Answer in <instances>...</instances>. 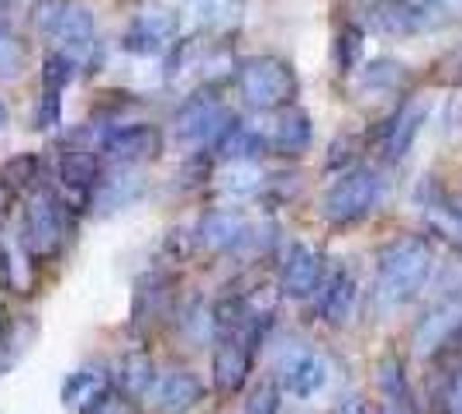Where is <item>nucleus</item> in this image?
I'll return each mask as SVG.
<instances>
[{
  "instance_id": "1",
  "label": "nucleus",
  "mask_w": 462,
  "mask_h": 414,
  "mask_svg": "<svg viewBox=\"0 0 462 414\" xmlns=\"http://www.w3.org/2000/svg\"><path fill=\"white\" fill-rule=\"evenodd\" d=\"M431 266H435V256H431V245L424 238H393L376 256V294L383 297L386 304L414 300L424 290Z\"/></svg>"
},
{
  "instance_id": "2",
  "label": "nucleus",
  "mask_w": 462,
  "mask_h": 414,
  "mask_svg": "<svg viewBox=\"0 0 462 414\" xmlns=\"http://www.w3.org/2000/svg\"><path fill=\"white\" fill-rule=\"evenodd\" d=\"M383 200V177L373 166H356L335 179L321 198V217L328 225H356L376 211Z\"/></svg>"
},
{
  "instance_id": "3",
  "label": "nucleus",
  "mask_w": 462,
  "mask_h": 414,
  "mask_svg": "<svg viewBox=\"0 0 462 414\" xmlns=\"http://www.w3.org/2000/svg\"><path fill=\"white\" fill-rule=\"evenodd\" d=\"M238 90L255 111H283L297 97V73L276 56H252L238 62Z\"/></svg>"
},
{
  "instance_id": "4",
  "label": "nucleus",
  "mask_w": 462,
  "mask_h": 414,
  "mask_svg": "<svg viewBox=\"0 0 462 414\" xmlns=\"http://www.w3.org/2000/svg\"><path fill=\"white\" fill-rule=\"evenodd\" d=\"M66 217H73L52 190H39L32 194L28 207H24V249L28 256L45 262V259H56L66 245Z\"/></svg>"
},
{
  "instance_id": "5",
  "label": "nucleus",
  "mask_w": 462,
  "mask_h": 414,
  "mask_svg": "<svg viewBox=\"0 0 462 414\" xmlns=\"http://www.w3.org/2000/svg\"><path fill=\"white\" fill-rule=\"evenodd\" d=\"M39 24L45 35H52L59 45H66L73 56L90 52L97 45L94 14L83 4H77V0H45Z\"/></svg>"
},
{
  "instance_id": "6",
  "label": "nucleus",
  "mask_w": 462,
  "mask_h": 414,
  "mask_svg": "<svg viewBox=\"0 0 462 414\" xmlns=\"http://www.w3.org/2000/svg\"><path fill=\"white\" fill-rule=\"evenodd\" d=\"M235 124H238V118L231 115L228 107H221V100L214 94H197L176 115L180 135L193 138V142H211V145H221Z\"/></svg>"
},
{
  "instance_id": "7",
  "label": "nucleus",
  "mask_w": 462,
  "mask_h": 414,
  "mask_svg": "<svg viewBox=\"0 0 462 414\" xmlns=\"http://www.w3.org/2000/svg\"><path fill=\"white\" fill-rule=\"evenodd\" d=\"M356 24L363 32L407 39V35H418V32H424L431 24V11L414 7L411 0H369Z\"/></svg>"
},
{
  "instance_id": "8",
  "label": "nucleus",
  "mask_w": 462,
  "mask_h": 414,
  "mask_svg": "<svg viewBox=\"0 0 462 414\" xmlns=\"http://www.w3.org/2000/svg\"><path fill=\"white\" fill-rule=\"evenodd\" d=\"M456 336H462V294L456 290L452 297L439 300L414 328V353L428 359L439 355Z\"/></svg>"
},
{
  "instance_id": "9",
  "label": "nucleus",
  "mask_w": 462,
  "mask_h": 414,
  "mask_svg": "<svg viewBox=\"0 0 462 414\" xmlns=\"http://www.w3.org/2000/svg\"><path fill=\"white\" fill-rule=\"evenodd\" d=\"M276 373H280V387L293 397H314L328 383L325 359L304 345H287L280 355Z\"/></svg>"
},
{
  "instance_id": "10",
  "label": "nucleus",
  "mask_w": 462,
  "mask_h": 414,
  "mask_svg": "<svg viewBox=\"0 0 462 414\" xmlns=\"http://www.w3.org/2000/svg\"><path fill=\"white\" fill-rule=\"evenodd\" d=\"M252 355H255V349L242 336L217 338V345H214V387H217V394H238L245 387Z\"/></svg>"
},
{
  "instance_id": "11",
  "label": "nucleus",
  "mask_w": 462,
  "mask_h": 414,
  "mask_svg": "<svg viewBox=\"0 0 462 414\" xmlns=\"http://www.w3.org/2000/svg\"><path fill=\"white\" fill-rule=\"evenodd\" d=\"M321 276H325L321 256L310 249L308 242H293L287 249V259H283V270H280V290H283V297L304 300V297L318 294Z\"/></svg>"
},
{
  "instance_id": "12",
  "label": "nucleus",
  "mask_w": 462,
  "mask_h": 414,
  "mask_svg": "<svg viewBox=\"0 0 462 414\" xmlns=\"http://www.w3.org/2000/svg\"><path fill=\"white\" fill-rule=\"evenodd\" d=\"M428 115H431V97H428V94H414V97H407L404 104L393 111V128H390V138H386V145H383L386 162L407 159V152L414 149V138L421 135Z\"/></svg>"
},
{
  "instance_id": "13",
  "label": "nucleus",
  "mask_w": 462,
  "mask_h": 414,
  "mask_svg": "<svg viewBox=\"0 0 462 414\" xmlns=\"http://www.w3.org/2000/svg\"><path fill=\"white\" fill-rule=\"evenodd\" d=\"M356 308V276L348 273L346 266H335L321 276L318 283V300H314V311L328 325H346Z\"/></svg>"
},
{
  "instance_id": "14",
  "label": "nucleus",
  "mask_w": 462,
  "mask_h": 414,
  "mask_svg": "<svg viewBox=\"0 0 462 414\" xmlns=\"http://www.w3.org/2000/svg\"><path fill=\"white\" fill-rule=\"evenodd\" d=\"M107 394H115V376L104 366H79L62 383V404L77 414H90Z\"/></svg>"
},
{
  "instance_id": "15",
  "label": "nucleus",
  "mask_w": 462,
  "mask_h": 414,
  "mask_svg": "<svg viewBox=\"0 0 462 414\" xmlns=\"http://www.w3.org/2000/svg\"><path fill=\"white\" fill-rule=\"evenodd\" d=\"M263 135H266L273 152H280V156H304L310 149V138H314V124H310L308 111L290 104L283 111H276L270 132H263Z\"/></svg>"
},
{
  "instance_id": "16",
  "label": "nucleus",
  "mask_w": 462,
  "mask_h": 414,
  "mask_svg": "<svg viewBox=\"0 0 462 414\" xmlns=\"http://www.w3.org/2000/svg\"><path fill=\"white\" fill-rule=\"evenodd\" d=\"M104 156L115 162H138V159H152L162 149V138L149 124H132V128H115L100 142Z\"/></svg>"
},
{
  "instance_id": "17",
  "label": "nucleus",
  "mask_w": 462,
  "mask_h": 414,
  "mask_svg": "<svg viewBox=\"0 0 462 414\" xmlns=\"http://www.w3.org/2000/svg\"><path fill=\"white\" fill-rule=\"evenodd\" d=\"M152 397L159 414H187L204 400V383L190 370H173V373L159 376Z\"/></svg>"
},
{
  "instance_id": "18",
  "label": "nucleus",
  "mask_w": 462,
  "mask_h": 414,
  "mask_svg": "<svg viewBox=\"0 0 462 414\" xmlns=\"http://www.w3.org/2000/svg\"><path fill=\"white\" fill-rule=\"evenodd\" d=\"M73 79V56L66 52H49L45 62H42V107L35 111V124L39 128H49L59 121V94L69 87Z\"/></svg>"
},
{
  "instance_id": "19",
  "label": "nucleus",
  "mask_w": 462,
  "mask_h": 414,
  "mask_svg": "<svg viewBox=\"0 0 462 414\" xmlns=\"http://www.w3.org/2000/svg\"><path fill=\"white\" fill-rule=\"evenodd\" d=\"M173 35H176V14H170V11H145V14H138L128 24L125 49L149 56V52H159L162 45H170Z\"/></svg>"
},
{
  "instance_id": "20",
  "label": "nucleus",
  "mask_w": 462,
  "mask_h": 414,
  "mask_svg": "<svg viewBox=\"0 0 462 414\" xmlns=\"http://www.w3.org/2000/svg\"><path fill=\"white\" fill-rule=\"evenodd\" d=\"M155 383H159V373H155L152 355L142 353V349H132V353L121 355L115 373L117 394H125L128 400H142V397L155 394Z\"/></svg>"
},
{
  "instance_id": "21",
  "label": "nucleus",
  "mask_w": 462,
  "mask_h": 414,
  "mask_svg": "<svg viewBox=\"0 0 462 414\" xmlns=\"http://www.w3.org/2000/svg\"><path fill=\"white\" fill-rule=\"evenodd\" d=\"M197 238L211 253H231V249H238L249 238V225H245V217L235 215V211H208V215L200 217Z\"/></svg>"
},
{
  "instance_id": "22",
  "label": "nucleus",
  "mask_w": 462,
  "mask_h": 414,
  "mask_svg": "<svg viewBox=\"0 0 462 414\" xmlns=\"http://www.w3.org/2000/svg\"><path fill=\"white\" fill-rule=\"evenodd\" d=\"M404 83H407V66L390 60V56L363 62V69L356 73V87L366 90V94H397V90H404Z\"/></svg>"
},
{
  "instance_id": "23",
  "label": "nucleus",
  "mask_w": 462,
  "mask_h": 414,
  "mask_svg": "<svg viewBox=\"0 0 462 414\" xmlns=\"http://www.w3.org/2000/svg\"><path fill=\"white\" fill-rule=\"evenodd\" d=\"M166 297H170V276L149 273V276H142V280H138L135 308H132V315H135L138 328L152 325L155 317L162 315V308H166Z\"/></svg>"
},
{
  "instance_id": "24",
  "label": "nucleus",
  "mask_w": 462,
  "mask_h": 414,
  "mask_svg": "<svg viewBox=\"0 0 462 414\" xmlns=\"http://www.w3.org/2000/svg\"><path fill=\"white\" fill-rule=\"evenodd\" d=\"M217 149H221L231 162H255L263 152H270V142H266V135H263L259 128H252V124H242V121H238Z\"/></svg>"
},
{
  "instance_id": "25",
  "label": "nucleus",
  "mask_w": 462,
  "mask_h": 414,
  "mask_svg": "<svg viewBox=\"0 0 462 414\" xmlns=\"http://www.w3.org/2000/svg\"><path fill=\"white\" fill-rule=\"evenodd\" d=\"M32 338H35V321L32 317H18V321L0 325V373L18 363Z\"/></svg>"
},
{
  "instance_id": "26",
  "label": "nucleus",
  "mask_w": 462,
  "mask_h": 414,
  "mask_svg": "<svg viewBox=\"0 0 462 414\" xmlns=\"http://www.w3.org/2000/svg\"><path fill=\"white\" fill-rule=\"evenodd\" d=\"M363 52H366V32L352 21L338 32V41H335V62H338V73H359V62H363Z\"/></svg>"
},
{
  "instance_id": "27",
  "label": "nucleus",
  "mask_w": 462,
  "mask_h": 414,
  "mask_svg": "<svg viewBox=\"0 0 462 414\" xmlns=\"http://www.w3.org/2000/svg\"><path fill=\"white\" fill-rule=\"evenodd\" d=\"M376 383H380V394L383 400H404L411 397L407 391V373H404V359L401 355H383L380 366H376Z\"/></svg>"
},
{
  "instance_id": "28",
  "label": "nucleus",
  "mask_w": 462,
  "mask_h": 414,
  "mask_svg": "<svg viewBox=\"0 0 462 414\" xmlns=\"http://www.w3.org/2000/svg\"><path fill=\"white\" fill-rule=\"evenodd\" d=\"M39 170L42 162L39 156H14L11 162H4V170H0V183L7 187V190H21V187H32L35 179H39Z\"/></svg>"
},
{
  "instance_id": "29",
  "label": "nucleus",
  "mask_w": 462,
  "mask_h": 414,
  "mask_svg": "<svg viewBox=\"0 0 462 414\" xmlns=\"http://www.w3.org/2000/svg\"><path fill=\"white\" fill-rule=\"evenodd\" d=\"M266 187V177L259 170V162H231L228 177H225V190L231 194H255Z\"/></svg>"
},
{
  "instance_id": "30",
  "label": "nucleus",
  "mask_w": 462,
  "mask_h": 414,
  "mask_svg": "<svg viewBox=\"0 0 462 414\" xmlns=\"http://www.w3.org/2000/svg\"><path fill=\"white\" fill-rule=\"evenodd\" d=\"M356 159H359V138L338 135L328 145L325 170L328 173H348V170H356V166H352Z\"/></svg>"
},
{
  "instance_id": "31",
  "label": "nucleus",
  "mask_w": 462,
  "mask_h": 414,
  "mask_svg": "<svg viewBox=\"0 0 462 414\" xmlns=\"http://www.w3.org/2000/svg\"><path fill=\"white\" fill-rule=\"evenodd\" d=\"M245 414H280V383L276 380H259L249 391Z\"/></svg>"
},
{
  "instance_id": "32",
  "label": "nucleus",
  "mask_w": 462,
  "mask_h": 414,
  "mask_svg": "<svg viewBox=\"0 0 462 414\" xmlns=\"http://www.w3.org/2000/svg\"><path fill=\"white\" fill-rule=\"evenodd\" d=\"M428 225H431L439 235L448 238V242L462 245V217H456L452 211H445V207H428Z\"/></svg>"
},
{
  "instance_id": "33",
  "label": "nucleus",
  "mask_w": 462,
  "mask_h": 414,
  "mask_svg": "<svg viewBox=\"0 0 462 414\" xmlns=\"http://www.w3.org/2000/svg\"><path fill=\"white\" fill-rule=\"evenodd\" d=\"M21 62H24V49L14 39H0V77H11L18 73Z\"/></svg>"
},
{
  "instance_id": "34",
  "label": "nucleus",
  "mask_w": 462,
  "mask_h": 414,
  "mask_svg": "<svg viewBox=\"0 0 462 414\" xmlns=\"http://www.w3.org/2000/svg\"><path fill=\"white\" fill-rule=\"evenodd\" d=\"M90 414H135V400H128L125 394H107L100 404H97Z\"/></svg>"
},
{
  "instance_id": "35",
  "label": "nucleus",
  "mask_w": 462,
  "mask_h": 414,
  "mask_svg": "<svg viewBox=\"0 0 462 414\" xmlns=\"http://www.w3.org/2000/svg\"><path fill=\"white\" fill-rule=\"evenodd\" d=\"M187 232H170V238H166V253L173 259H183L187 253H190V242H187Z\"/></svg>"
},
{
  "instance_id": "36",
  "label": "nucleus",
  "mask_w": 462,
  "mask_h": 414,
  "mask_svg": "<svg viewBox=\"0 0 462 414\" xmlns=\"http://www.w3.org/2000/svg\"><path fill=\"white\" fill-rule=\"evenodd\" d=\"M380 414H418V411H414V400L404 397V400H383V411Z\"/></svg>"
},
{
  "instance_id": "37",
  "label": "nucleus",
  "mask_w": 462,
  "mask_h": 414,
  "mask_svg": "<svg viewBox=\"0 0 462 414\" xmlns=\"http://www.w3.org/2000/svg\"><path fill=\"white\" fill-rule=\"evenodd\" d=\"M335 414H369V408H366V400H363V397H346Z\"/></svg>"
},
{
  "instance_id": "38",
  "label": "nucleus",
  "mask_w": 462,
  "mask_h": 414,
  "mask_svg": "<svg viewBox=\"0 0 462 414\" xmlns=\"http://www.w3.org/2000/svg\"><path fill=\"white\" fill-rule=\"evenodd\" d=\"M411 4H414V7H424V11H431V7H439L442 0H411Z\"/></svg>"
},
{
  "instance_id": "39",
  "label": "nucleus",
  "mask_w": 462,
  "mask_h": 414,
  "mask_svg": "<svg viewBox=\"0 0 462 414\" xmlns=\"http://www.w3.org/2000/svg\"><path fill=\"white\" fill-rule=\"evenodd\" d=\"M452 83H456V87H462V60H459V66H456V73H452Z\"/></svg>"
},
{
  "instance_id": "40",
  "label": "nucleus",
  "mask_w": 462,
  "mask_h": 414,
  "mask_svg": "<svg viewBox=\"0 0 462 414\" xmlns=\"http://www.w3.org/2000/svg\"><path fill=\"white\" fill-rule=\"evenodd\" d=\"M456 118H459V124H462V104L456 107Z\"/></svg>"
},
{
  "instance_id": "41",
  "label": "nucleus",
  "mask_w": 462,
  "mask_h": 414,
  "mask_svg": "<svg viewBox=\"0 0 462 414\" xmlns=\"http://www.w3.org/2000/svg\"><path fill=\"white\" fill-rule=\"evenodd\" d=\"M0 121H4V104H0Z\"/></svg>"
},
{
  "instance_id": "42",
  "label": "nucleus",
  "mask_w": 462,
  "mask_h": 414,
  "mask_svg": "<svg viewBox=\"0 0 462 414\" xmlns=\"http://www.w3.org/2000/svg\"><path fill=\"white\" fill-rule=\"evenodd\" d=\"M456 414H462V404H459V408H456Z\"/></svg>"
},
{
  "instance_id": "43",
  "label": "nucleus",
  "mask_w": 462,
  "mask_h": 414,
  "mask_svg": "<svg viewBox=\"0 0 462 414\" xmlns=\"http://www.w3.org/2000/svg\"><path fill=\"white\" fill-rule=\"evenodd\" d=\"M456 4H459V7H462V0H456Z\"/></svg>"
},
{
  "instance_id": "44",
  "label": "nucleus",
  "mask_w": 462,
  "mask_h": 414,
  "mask_svg": "<svg viewBox=\"0 0 462 414\" xmlns=\"http://www.w3.org/2000/svg\"><path fill=\"white\" fill-rule=\"evenodd\" d=\"M0 325H4V321H0Z\"/></svg>"
}]
</instances>
